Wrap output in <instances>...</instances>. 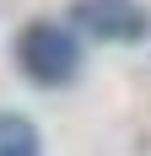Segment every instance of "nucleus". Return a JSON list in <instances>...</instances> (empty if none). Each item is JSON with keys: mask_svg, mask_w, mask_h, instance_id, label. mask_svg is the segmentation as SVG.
<instances>
[{"mask_svg": "<svg viewBox=\"0 0 151 156\" xmlns=\"http://www.w3.org/2000/svg\"><path fill=\"white\" fill-rule=\"evenodd\" d=\"M0 156H43L38 151V129L22 113H0Z\"/></svg>", "mask_w": 151, "mask_h": 156, "instance_id": "3", "label": "nucleus"}, {"mask_svg": "<svg viewBox=\"0 0 151 156\" xmlns=\"http://www.w3.org/2000/svg\"><path fill=\"white\" fill-rule=\"evenodd\" d=\"M70 16L87 38L103 43H140L151 32V11L140 0H70Z\"/></svg>", "mask_w": 151, "mask_h": 156, "instance_id": "2", "label": "nucleus"}, {"mask_svg": "<svg viewBox=\"0 0 151 156\" xmlns=\"http://www.w3.org/2000/svg\"><path fill=\"white\" fill-rule=\"evenodd\" d=\"M16 70L32 81V86H70L76 70H81V43L76 32L60 27V22H32V27L16 32Z\"/></svg>", "mask_w": 151, "mask_h": 156, "instance_id": "1", "label": "nucleus"}]
</instances>
